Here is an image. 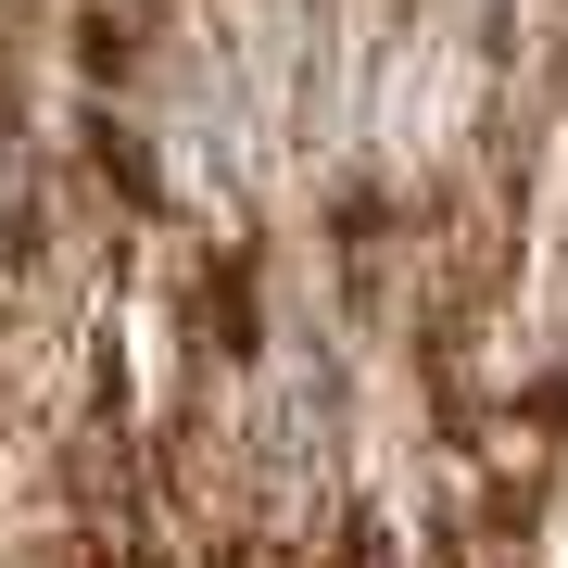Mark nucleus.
Masks as SVG:
<instances>
[{"label":"nucleus","instance_id":"f03ea898","mask_svg":"<svg viewBox=\"0 0 568 568\" xmlns=\"http://www.w3.org/2000/svg\"><path fill=\"white\" fill-rule=\"evenodd\" d=\"M152 0H77V63H89V77H102V89H126V77H140V63H152Z\"/></svg>","mask_w":568,"mask_h":568},{"label":"nucleus","instance_id":"f257e3e1","mask_svg":"<svg viewBox=\"0 0 568 568\" xmlns=\"http://www.w3.org/2000/svg\"><path fill=\"white\" fill-rule=\"evenodd\" d=\"M328 278H342V304L366 316V328H392L405 316V203H392V190H342V203H328Z\"/></svg>","mask_w":568,"mask_h":568}]
</instances>
